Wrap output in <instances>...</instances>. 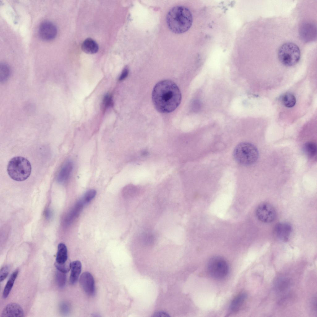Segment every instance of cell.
Instances as JSON below:
<instances>
[{
    "label": "cell",
    "instance_id": "6da1fadb",
    "mask_svg": "<svg viewBox=\"0 0 317 317\" xmlns=\"http://www.w3.org/2000/svg\"><path fill=\"white\" fill-rule=\"evenodd\" d=\"M181 99L180 91L173 81L165 80L158 83L152 92V99L156 109L163 113L174 111L180 105Z\"/></svg>",
    "mask_w": 317,
    "mask_h": 317
},
{
    "label": "cell",
    "instance_id": "7a4b0ae2",
    "mask_svg": "<svg viewBox=\"0 0 317 317\" xmlns=\"http://www.w3.org/2000/svg\"><path fill=\"white\" fill-rule=\"evenodd\" d=\"M166 22L168 28L172 32L180 34L188 31L193 22L192 14L186 7L177 6L168 12Z\"/></svg>",
    "mask_w": 317,
    "mask_h": 317
},
{
    "label": "cell",
    "instance_id": "3957f363",
    "mask_svg": "<svg viewBox=\"0 0 317 317\" xmlns=\"http://www.w3.org/2000/svg\"><path fill=\"white\" fill-rule=\"evenodd\" d=\"M31 165L29 161L21 156L12 158L9 162L7 167L10 177L18 181H23L28 178L31 174Z\"/></svg>",
    "mask_w": 317,
    "mask_h": 317
},
{
    "label": "cell",
    "instance_id": "277c9868",
    "mask_svg": "<svg viewBox=\"0 0 317 317\" xmlns=\"http://www.w3.org/2000/svg\"><path fill=\"white\" fill-rule=\"evenodd\" d=\"M235 160L239 163L249 165L254 163L258 160L259 153L257 148L253 144L243 142L238 144L233 153Z\"/></svg>",
    "mask_w": 317,
    "mask_h": 317
},
{
    "label": "cell",
    "instance_id": "5b68a950",
    "mask_svg": "<svg viewBox=\"0 0 317 317\" xmlns=\"http://www.w3.org/2000/svg\"><path fill=\"white\" fill-rule=\"evenodd\" d=\"M279 61L286 66H292L299 61L301 52L298 46L292 42L284 43L279 47L278 52Z\"/></svg>",
    "mask_w": 317,
    "mask_h": 317
},
{
    "label": "cell",
    "instance_id": "8992f818",
    "mask_svg": "<svg viewBox=\"0 0 317 317\" xmlns=\"http://www.w3.org/2000/svg\"><path fill=\"white\" fill-rule=\"evenodd\" d=\"M207 269L210 275L217 279L225 277L229 271V266L226 261L223 258L218 256L213 257L210 259Z\"/></svg>",
    "mask_w": 317,
    "mask_h": 317
},
{
    "label": "cell",
    "instance_id": "52a82bcc",
    "mask_svg": "<svg viewBox=\"0 0 317 317\" xmlns=\"http://www.w3.org/2000/svg\"><path fill=\"white\" fill-rule=\"evenodd\" d=\"M256 215L261 222L266 223L273 221L276 216V211L274 207L268 203H263L257 208Z\"/></svg>",
    "mask_w": 317,
    "mask_h": 317
},
{
    "label": "cell",
    "instance_id": "ba28073f",
    "mask_svg": "<svg viewBox=\"0 0 317 317\" xmlns=\"http://www.w3.org/2000/svg\"><path fill=\"white\" fill-rule=\"evenodd\" d=\"M57 33L55 25L52 23L48 21H44L39 26L38 33L40 37L42 39L48 41L54 38Z\"/></svg>",
    "mask_w": 317,
    "mask_h": 317
},
{
    "label": "cell",
    "instance_id": "9c48e42d",
    "mask_svg": "<svg viewBox=\"0 0 317 317\" xmlns=\"http://www.w3.org/2000/svg\"><path fill=\"white\" fill-rule=\"evenodd\" d=\"M79 283L81 288L87 295H92L94 294V281L91 274L88 272L82 273L79 279Z\"/></svg>",
    "mask_w": 317,
    "mask_h": 317
},
{
    "label": "cell",
    "instance_id": "30bf717a",
    "mask_svg": "<svg viewBox=\"0 0 317 317\" xmlns=\"http://www.w3.org/2000/svg\"><path fill=\"white\" fill-rule=\"evenodd\" d=\"M292 231L291 226L287 223H281L275 227L274 232L276 238L280 240L285 241L289 239Z\"/></svg>",
    "mask_w": 317,
    "mask_h": 317
},
{
    "label": "cell",
    "instance_id": "8fae6325",
    "mask_svg": "<svg viewBox=\"0 0 317 317\" xmlns=\"http://www.w3.org/2000/svg\"><path fill=\"white\" fill-rule=\"evenodd\" d=\"M1 316L23 317L24 313L22 308L19 304L12 303L8 304L4 307Z\"/></svg>",
    "mask_w": 317,
    "mask_h": 317
},
{
    "label": "cell",
    "instance_id": "7c38bea8",
    "mask_svg": "<svg viewBox=\"0 0 317 317\" xmlns=\"http://www.w3.org/2000/svg\"><path fill=\"white\" fill-rule=\"evenodd\" d=\"M300 34L302 39L306 41H309L316 35V28L314 25L310 23L303 24L300 29Z\"/></svg>",
    "mask_w": 317,
    "mask_h": 317
},
{
    "label": "cell",
    "instance_id": "4fadbf2b",
    "mask_svg": "<svg viewBox=\"0 0 317 317\" xmlns=\"http://www.w3.org/2000/svg\"><path fill=\"white\" fill-rule=\"evenodd\" d=\"M73 168V164L70 161L67 162L62 167L57 176V180L59 182L65 181L69 178Z\"/></svg>",
    "mask_w": 317,
    "mask_h": 317
},
{
    "label": "cell",
    "instance_id": "5bb4252c",
    "mask_svg": "<svg viewBox=\"0 0 317 317\" xmlns=\"http://www.w3.org/2000/svg\"><path fill=\"white\" fill-rule=\"evenodd\" d=\"M81 262L78 260L74 261L71 264V272L69 281L72 284H74L77 281L81 270Z\"/></svg>",
    "mask_w": 317,
    "mask_h": 317
},
{
    "label": "cell",
    "instance_id": "9a60e30c",
    "mask_svg": "<svg viewBox=\"0 0 317 317\" xmlns=\"http://www.w3.org/2000/svg\"><path fill=\"white\" fill-rule=\"evenodd\" d=\"M81 48L85 52L89 54H93L97 53L98 50L97 43L90 38L85 40L83 42Z\"/></svg>",
    "mask_w": 317,
    "mask_h": 317
},
{
    "label": "cell",
    "instance_id": "2e32d148",
    "mask_svg": "<svg viewBox=\"0 0 317 317\" xmlns=\"http://www.w3.org/2000/svg\"><path fill=\"white\" fill-rule=\"evenodd\" d=\"M67 258V251L66 246L63 243H59L58 246L56 263L59 264H64L68 262Z\"/></svg>",
    "mask_w": 317,
    "mask_h": 317
},
{
    "label": "cell",
    "instance_id": "e0dca14e",
    "mask_svg": "<svg viewBox=\"0 0 317 317\" xmlns=\"http://www.w3.org/2000/svg\"><path fill=\"white\" fill-rule=\"evenodd\" d=\"M247 294L241 293L237 296L232 301L230 306V310L233 312L237 311L241 307L247 297Z\"/></svg>",
    "mask_w": 317,
    "mask_h": 317
},
{
    "label": "cell",
    "instance_id": "ac0fdd59",
    "mask_svg": "<svg viewBox=\"0 0 317 317\" xmlns=\"http://www.w3.org/2000/svg\"><path fill=\"white\" fill-rule=\"evenodd\" d=\"M18 270L15 271L11 275L4 287L2 296L4 298H7L13 286L14 282L17 277Z\"/></svg>",
    "mask_w": 317,
    "mask_h": 317
},
{
    "label": "cell",
    "instance_id": "d6986e66",
    "mask_svg": "<svg viewBox=\"0 0 317 317\" xmlns=\"http://www.w3.org/2000/svg\"><path fill=\"white\" fill-rule=\"evenodd\" d=\"M281 102L286 107L292 108L295 105L296 101V98L293 94L287 93L282 96Z\"/></svg>",
    "mask_w": 317,
    "mask_h": 317
},
{
    "label": "cell",
    "instance_id": "ffe728a7",
    "mask_svg": "<svg viewBox=\"0 0 317 317\" xmlns=\"http://www.w3.org/2000/svg\"><path fill=\"white\" fill-rule=\"evenodd\" d=\"M303 150L307 155L310 158L315 157L317 154L316 144L312 142L305 143L303 146Z\"/></svg>",
    "mask_w": 317,
    "mask_h": 317
},
{
    "label": "cell",
    "instance_id": "44dd1931",
    "mask_svg": "<svg viewBox=\"0 0 317 317\" xmlns=\"http://www.w3.org/2000/svg\"><path fill=\"white\" fill-rule=\"evenodd\" d=\"M10 70L7 64L2 63L0 65V81L3 83L8 79L10 75Z\"/></svg>",
    "mask_w": 317,
    "mask_h": 317
},
{
    "label": "cell",
    "instance_id": "7402d4cb",
    "mask_svg": "<svg viewBox=\"0 0 317 317\" xmlns=\"http://www.w3.org/2000/svg\"><path fill=\"white\" fill-rule=\"evenodd\" d=\"M66 280V273L57 270L56 273V280L59 287L63 288L65 284Z\"/></svg>",
    "mask_w": 317,
    "mask_h": 317
},
{
    "label": "cell",
    "instance_id": "603a6c76",
    "mask_svg": "<svg viewBox=\"0 0 317 317\" xmlns=\"http://www.w3.org/2000/svg\"><path fill=\"white\" fill-rule=\"evenodd\" d=\"M141 240L145 245H150L153 244L155 240L154 235L149 232H145L142 234Z\"/></svg>",
    "mask_w": 317,
    "mask_h": 317
},
{
    "label": "cell",
    "instance_id": "cb8c5ba5",
    "mask_svg": "<svg viewBox=\"0 0 317 317\" xmlns=\"http://www.w3.org/2000/svg\"><path fill=\"white\" fill-rule=\"evenodd\" d=\"M125 193L127 196L129 197H134L138 195L139 193L138 188L133 185H130L127 186L125 189Z\"/></svg>",
    "mask_w": 317,
    "mask_h": 317
},
{
    "label": "cell",
    "instance_id": "d4e9b609",
    "mask_svg": "<svg viewBox=\"0 0 317 317\" xmlns=\"http://www.w3.org/2000/svg\"><path fill=\"white\" fill-rule=\"evenodd\" d=\"M71 264V263L69 261L63 264H59L55 262V266L57 270L66 273L70 269Z\"/></svg>",
    "mask_w": 317,
    "mask_h": 317
},
{
    "label": "cell",
    "instance_id": "484cf974",
    "mask_svg": "<svg viewBox=\"0 0 317 317\" xmlns=\"http://www.w3.org/2000/svg\"><path fill=\"white\" fill-rule=\"evenodd\" d=\"M113 105V100L111 96L107 94L105 96L103 100V105L104 109H106Z\"/></svg>",
    "mask_w": 317,
    "mask_h": 317
},
{
    "label": "cell",
    "instance_id": "4316f807",
    "mask_svg": "<svg viewBox=\"0 0 317 317\" xmlns=\"http://www.w3.org/2000/svg\"><path fill=\"white\" fill-rule=\"evenodd\" d=\"M289 281L287 279H282L279 280L276 284V288L280 291L285 289L289 285Z\"/></svg>",
    "mask_w": 317,
    "mask_h": 317
},
{
    "label": "cell",
    "instance_id": "83f0119b",
    "mask_svg": "<svg viewBox=\"0 0 317 317\" xmlns=\"http://www.w3.org/2000/svg\"><path fill=\"white\" fill-rule=\"evenodd\" d=\"M96 191L94 189H90L87 191L84 197V201L86 202H89L95 196Z\"/></svg>",
    "mask_w": 317,
    "mask_h": 317
},
{
    "label": "cell",
    "instance_id": "f1b7e54d",
    "mask_svg": "<svg viewBox=\"0 0 317 317\" xmlns=\"http://www.w3.org/2000/svg\"><path fill=\"white\" fill-rule=\"evenodd\" d=\"M10 267L7 265L3 267L1 269L0 274V281H3L7 277L9 273Z\"/></svg>",
    "mask_w": 317,
    "mask_h": 317
},
{
    "label": "cell",
    "instance_id": "f546056e",
    "mask_svg": "<svg viewBox=\"0 0 317 317\" xmlns=\"http://www.w3.org/2000/svg\"><path fill=\"white\" fill-rule=\"evenodd\" d=\"M70 306L69 304L65 302H62L59 306V310L63 314H67L70 311Z\"/></svg>",
    "mask_w": 317,
    "mask_h": 317
},
{
    "label": "cell",
    "instance_id": "4dcf8cb0",
    "mask_svg": "<svg viewBox=\"0 0 317 317\" xmlns=\"http://www.w3.org/2000/svg\"><path fill=\"white\" fill-rule=\"evenodd\" d=\"M128 72L129 71L128 68L126 67L125 68L120 75L119 78V81H121L126 78L128 76Z\"/></svg>",
    "mask_w": 317,
    "mask_h": 317
},
{
    "label": "cell",
    "instance_id": "1f68e13d",
    "mask_svg": "<svg viewBox=\"0 0 317 317\" xmlns=\"http://www.w3.org/2000/svg\"><path fill=\"white\" fill-rule=\"evenodd\" d=\"M154 317H169V315L167 313L164 311H159L155 313L154 315Z\"/></svg>",
    "mask_w": 317,
    "mask_h": 317
}]
</instances>
